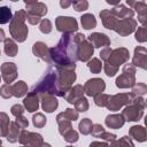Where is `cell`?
<instances>
[{
  "label": "cell",
  "instance_id": "cell-1",
  "mask_svg": "<svg viewBox=\"0 0 147 147\" xmlns=\"http://www.w3.org/2000/svg\"><path fill=\"white\" fill-rule=\"evenodd\" d=\"M49 59L61 68H76L77 42L72 33H63L59 44L49 48Z\"/></svg>",
  "mask_w": 147,
  "mask_h": 147
},
{
  "label": "cell",
  "instance_id": "cell-2",
  "mask_svg": "<svg viewBox=\"0 0 147 147\" xmlns=\"http://www.w3.org/2000/svg\"><path fill=\"white\" fill-rule=\"evenodd\" d=\"M57 79H59V71L57 68L49 67L47 71L45 72L44 77L32 87L31 92L38 94V95H59V86H57Z\"/></svg>",
  "mask_w": 147,
  "mask_h": 147
},
{
  "label": "cell",
  "instance_id": "cell-3",
  "mask_svg": "<svg viewBox=\"0 0 147 147\" xmlns=\"http://www.w3.org/2000/svg\"><path fill=\"white\" fill-rule=\"evenodd\" d=\"M25 20H26L25 10H17L10 21V25H9L10 34L18 42H23L28 36V28L24 23Z\"/></svg>",
  "mask_w": 147,
  "mask_h": 147
},
{
  "label": "cell",
  "instance_id": "cell-4",
  "mask_svg": "<svg viewBox=\"0 0 147 147\" xmlns=\"http://www.w3.org/2000/svg\"><path fill=\"white\" fill-rule=\"evenodd\" d=\"M129 51L126 48H117V49H114L111 51L109 57L107 61H105V71H106V75L109 76V77H113L115 76V74L117 72L118 70V67L126 62L129 60Z\"/></svg>",
  "mask_w": 147,
  "mask_h": 147
},
{
  "label": "cell",
  "instance_id": "cell-5",
  "mask_svg": "<svg viewBox=\"0 0 147 147\" xmlns=\"http://www.w3.org/2000/svg\"><path fill=\"white\" fill-rule=\"evenodd\" d=\"M56 68L59 71V79H57L59 96H64V94L71 88L74 82L76 80L75 68H61V67H56Z\"/></svg>",
  "mask_w": 147,
  "mask_h": 147
},
{
  "label": "cell",
  "instance_id": "cell-6",
  "mask_svg": "<svg viewBox=\"0 0 147 147\" xmlns=\"http://www.w3.org/2000/svg\"><path fill=\"white\" fill-rule=\"evenodd\" d=\"M145 109V101L140 96H134L132 103L127 105L122 111V116L125 121H138L141 118Z\"/></svg>",
  "mask_w": 147,
  "mask_h": 147
},
{
  "label": "cell",
  "instance_id": "cell-7",
  "mask_svg": "<svg viewBox=\"0 0 147 147\" xmlns=\"http://www.w3.org/2000/svg\"><path fill=\"white\" fill-rule=\"evenodd\" d=\"M75 40L77 42V60L83 62L88 61L93 55L94 47L82 33H77L75 36Z\"/></svg>",
  "mask_w": 147,
  "mask_h": 147
},
{
  "label": "cell",
  "instance_id": "cell-8",
  "mask_svg": "<svg viewBox=\"0 0 147 147\" xmlns=\"http://www.w3.org/2000/svg\"><path fill=\"white\" fill-rule=\"evenodd\" d=\"M134 99V95L132 93H121L116 95H109L108 102H107V108L113 111L119 110L124 105H130L132 103Z\"/></svg>",
  "mask_w": 147,
  "mask_h": 147
},
{
  "label": "cell",
  "instance_id": "cell-9",
  "mask_svg": "<svg viewBox=\"0 0 147 147\" xmlns=\"http://www.w3.org/2000/svg\"><path fill=\"white\" fill-rule=\"evenodd\" d=\"M134 74L136 69L132 64H125L123 67V72L119 77L116 79V86L119 88H126V87H132L136 84L134 79Z\"/></svg>",
  "mask_w": 147,
  "mask_h": 147
},
{
  "label": "cell",
  "instance_id": "cell-10",
  "mask_svg": "<svg viewBox=\"0 0 147 147\" xmlns=\"http://www.w3.org/2000/svg\"><path fill=\"white\" fill-rule=\"evenodd\" d=\"M55 25L56 29L63 33H72L78 29L77 21L74 17H69V16H59L55 20Z\"/></svg>",
  "mask_w": 147,
  "mask_h": 147
},
{
  "label": "cell",
  "instance_id": "cell-11",
  "mask_svg": "<svg viewBox=\"0 0 147 147\" xmlns=\"http://www.w3.org/2000/svg\"><path fill=\"white\" fill-rule=\"evenodd\" d=\"M84 88V92L90 95V96H96L99 94H101L105 88H106V84L103 82V79L101 78H92V79H88L85 85L83 86Z\"/></svg>",
  "mask_w": 147,
  "mask_h": 147
},
{
  "label": "cell",
  "instance_id": "cell-12",
  "mask_svg": "<svg viewBox=\"0 0 147 147\" xmlns=\"http://www.w3.org/2000/svg\"><path fill=\"white\" fill-rule=\"evenodd\" d=\"M136 26H137V22L133 18H124V20H118L116 28L114 30L121 36H127L131 32H133Z\"/></svg>",
  "mask_w": 147,
  "mask_h": 147
},
{
  "label": "cell",
  "instance_id": "cell-13",
  "mask_svg": "<svg viewBox=\"0 0 147 147\" xmlns=\"http://www.w3.org/2000/svg\"><path fill=\"white\" fill-rule=\"evenodd\" d=\"M1 74L6 84H10L17 77V68L13 62H5L1 65Z\"/></svg>",
  "mask_w": 147,
  "mask_h": 147
},
{
  "label": "cell",
  "instance_id": "cell-14",
  "mask_svg": "<svg viewBox=\"0 0 147 147\" xmlns=\"http://www.w3.org/2000/svg\"><path fill=\"white\" fill-rule=\"evenodd\" d=\"M87 40L92 44L93 47H102V46L109 47L110 46V39L103 33H99V32L91 33Z\"/></svg>",
  "mask_w": 147,
  "mask_h": 147
},
{
  "label": "cell",
  "instance_id": "cell-15",
  "mask_svg": "<svg viewBox=\"0 0 147 147\" xmlns=\"http://www.w3.org/2000/svg\"><path fill=\"white\" fill-rule=\"evenodd\" d=\"M47 13V7L42 2H26V14L41 17Z\"/></svg>",
  "mask_w": 147,
  "mask_h": 147
},
{
  "label": "cell",
  "instance_id": "cell-16",
  "mask_svg": "<svg viewBox=\"0 0 147 147\" xmlns=\"http://www.w3.org/2000/svg\"><path fill=\"white\" fill-rule=\"evenodd\" d=\"M23 105H24L25 109L29 113H33V111L38 110V107H39V95L33 93V92H29L28 95L23 100Z\"/></svg>",
  "mask_w": 147,
  "mask_h": 147
},
{
  "label": "cell",
  "instance_id": "cell-17",
  "mask_svg": "<svg viewBox=\"0 0 147 147\" xmlns=\"http://www.w3.org/2000/svg\"><path fill=\"white\" fill-rule=\"evenodd\" d=\"M32 52H33V54L37 57H40L41 60H44L46 62H51V59H49V48L47 47L46 44H44L41 41L36 42L33 45V47H32Z\"/></svg>",
  "mask_w": 147,
  "mask_h": 147
},
{
  "label": "cell",
  "instance_id": "cell-18",
  "mask_svg": "<svg viewBox=\"0 0 147 147\" xmlns=\"http://www.w3.org/2000/svg\"><path fill=\"white\" fill-rule=\"evenodd\" d=\"M100 17L102 20V24L105 25V28L107 29H110V30H114L116 28V24L118 22L117 17L108 9H105L100 13Z\"/></svg>",
  "mask_w": 147,
  "mask_h": 147
},
{
  "label": "cell",
  "instance_id": "cell-19",
  "mask_svg": "<svg viewBox=\"0 0 147 147\" xmlns=\"http://www.w3.org/2000/svg\"><path fill=\"white\" fill-rule=\"evenodd\" d=\"M146 63H147L146 49L144 47H137L134 49V56L132 60V65H138L142 69H146Z\"/></svg>",
  "mask_w": 147,
  "mask_h": 147
},
{
  "label": "cell",
  "instance_id": "cell-20",
  "mask_svg": "<svg viewBox=\"0 0 147 147\" xmlns=\"http://www.w3.org/2000/svg\"><path fill=\"white\" fill-rule=\"evenodd\" d=\"M84 94V88L82 85H76L74 87H71L65 94H64V99L70 102V103H75L79 98H82Z\"/></svg>",
  "mask_w": 147,
  "mask_h": 147
},
{
  "label": "cell",
  "instance_id": "cell-21",
  "mask_svg": "<svg viewBox=\"0 0 147 147\" xmlns=\"http://www.w3.org/2000/svg\"><path fill=\"white\" fill-rule=\"evenodd\" d=\"M57 99L54 95H44L41 96V107L46 113H53L57 108Z\"/></svg>",
  "mask_w": 147,
  "mask_h": 147
},
{
  "label": "cell",
  "instance_id": "cell-22",
  "mask_svg": "<svg viewBox=\"0 0 147 147\" xmlns=\"http://www.w3.org/2000/svg\"><path fill=\"white\" fill-rule=\"evenodd\" d=\"M125 119L122 114H113L106 117V125L110 129H119L124 125Z\"/></svg>",
  "mask_w": 147,
  "mask_h": 147
},
{
  "label": "cell",
  "instance_id": "cell-23",
  "mask_svg": "<svg viewBox=\"0 0 147 147\" xmlns=\"http://www.w3.org/2000/svg\"><path fill=\"white\" fill-rule=\"evenodd\" d=\"M117 18L119 17V18H122V20H124V18H132V16H133V10H131V9H127L126 7H124L123 5H117L116 7H114V9H111L110 10Z\"/></svg>",
  "mask_w": 147,
  "mask_h": 147
},
{
  "label": "cell",
  "instance_id": "cell-24",
  "mask_svg": "<svg viewBox=\"0 0 147 147\" xmlns=\"http://www.w3.org/2000/svg\"><path fill=\"white\" fill-rule=\"evenodd\" d=\"M130 136L133 137L136 140L142 142L146 140V130L144 126H140V125H136V126H132L129 131Z\"/></svg>",
  "mask_w": 147,
  "mask_h": 147
},
{
  "label": "cell",
  "instance_id": "cell-25",
  "mask_svg": "<svg viewBox=\"0 0 147 147\" xmlns=\"http://www.w3.org/2000/svg\"><path fill=\"white\" fill-rule=\"evenodd\" d=\"M25 93H28V86L23 80H20L14 85H11V94L14 96L20 98V96H23Z\"/></svg>",
  "mask_w": 147,
  "mask_h": 147
},
{
  "label": "cell",
  "instance_id": "cell-26",
  "mask_svg": "<svg viewBox=\"0 0 147 147\" xmlns=\"http://www.w3.org/2000/svg\"><path fill=\"white\" fill-rule=\"evenodd\" d=\"M56 119H57V123H59L60 133H61L62 136H63L65 132H68V131H70V130L72 129V126H71V121L67 119V118H65V117L62 115V113L57 115Z\"/></svg>",
  "mask_w": 147,
  "mask_h": 147
},
{
  "label": "cell",
  "instance_id": "cell-27",
  "mask_svg": "<svg viewBox=\"0 0 147 147\" xmlns=\"http://www.w3.org/2000/svg\"><path fill=\"white\" fill-rule=\"evenodd\" d=\"M20 127L17 126V124L15 122L10 123V126L8 129V133H7V140L9 142H16L18 140L20 137Z\"/></svg>",
  "mask_w": 147,
  "mask_h": 147
},
{
  "label": "cell",
  "instance_id": "cell-28",
  "mask_svg": "<svg viewBox=\"0 0 147 147\" xmlns=\"http://www.w3.org/2000/svg\"><path fill=\"white\" fill-rule=\"evenodd\" d=\"M10 122L9 117L5 113H0V137H7Z\"/></svg>",
  "mask_w": 147,
  "mask_h": 147
},
{
  "label": "cell",
  "instance_id": "cell-29",
  "mask_svg": "<svg viewBox=\"0 0 147 147\" xmlns=\"http://www.w3.org/2000/svg\"><path fill=\"white\" fill-rule=\"evenodd\" d=\"M80 21H82L83 28L86 29V30L93 29L96 25V20L94 17V15H92V14H85V15H83L80 17Z\"/></svg>",
  "mask_w": 147,
  "mask_h": 147
},
{
  "label": "cell",
  "instance_id": "cell-30",
  "mask_svg": "<svg viewBox=\"0 0 147 147\" xmlns=\"http://www.w3.org/2000/svg\"><path fill=\"white\" fill-rule=\"evenodd\" d=\"M5 53L8 56H15L17 54V46L15 41L10 38H6L5 40Z\"/></svg>",
  "mask_w": 147,
  "mask_h": 147
},
{
  "label": "cell",
  "instance_id": "cell-31",
  "mask_svg": "<svg viewBox=\"0 0 147 147\" xmlns=\"http://www.w3.org/2000/svg\"><path fill=\"white\" fill-rule=\"evenodd\" d=\"M11 18H13V16H11L10 8L7 6L0 7V24H6V23L10 22Z\"/></svg>",
  "mask_w": 147,
  "mask_h": 147
},
{
  "label": "cell",
  "instance_id": "cell-32",
  "mask_svg": "<svg viewBox=\"0 0 147 147\" xmlns=\"http://www.w3.org/2000/svg\"><path fill=\"white\" fill-rule=\"evenodd\" d=\"M109 147H134V145L129 137H123L119 140L113 141Z\"/></svg>",
  "mask_w": 147,
  "mask_h": 147
},
{
  "label": "cell",
  "instance_id": "cell-33",
  "mask_svg": "<svg viewBox=\"0 0 147 147\" xmlns=\"http://www.w3.org/2000/svg\"><path fill=\"white\" fill-rule=\"evenodd\" d=\"M92 126H93V124H92L91 119L84 118V119L79 123V126H78V127H79L80 133H83V134H90L91 131H92Z\"/></svg>",
  "mask_w": 147,
  "mask_h": 147
},
{
  "label": "cell",
  "instance_id": "cell-34",
  "mask_svg": "<svg viewBox=\"0 0 147 147\" xmlns=\"http://www.w3.org/2000/svg\"><path fill=\"white\" fill-rule=\"evenodd\" d=\"M87 67H88V69L93 72V74H99L100 71H101V68H102V63L100 62V60L99 59H92L91 61H88V63H87Z\"/></svg>",
  "mask_w": 147,
  "mask_h": 147
},
{
  "label": "cell",
  "instance_id": "cell-35",
  "mask_svg": "<svg viewBox=\"0 0 147 147\" xmlns=\"http://www.w3.org/2000/svg\"><path fill=\"white\" fill-rule=\"evenodd\" d=\"M74 105L76 107V110H78V111H86L88 109V102H87L86 98H84V96L79 98Z\"/></svg>",
  "mask_w": 147,
  "mask_h": 147
},
{
  "label": "cell",
  "instance_id": "cell-36",
  "mask_svg": "<svg viewBox=\"0 0 147 147\" xmlns=\"http://www.w3.org/2000/svg\"><path fill=\"white\" fill-rule=\"evenodd\" d=\"M108 99H109V95L108 94L101 93V94L94 96V102L99 107H106L107 106V102H108Z\"/></svg>",
  "mask_w": 147,
  "mask_h": 147
},
{
  "label": "cell",
  "instance_id": "cell-37",
  "mask_svg": "<svg viewBox=\"0 0 147 147\" xmlns=\"http://www.w3.org/2000/svg\"><path fill=\"white\" fill-rule=\"evenodd\" d=\"M146 91H147L146 85H145L144 83H138V85H136V86L132 88V92H131V93H132L134 96H139V95L145 94Z\"/></svg>",
  "mask_w": 147,
  "mask_h": 147
},
{
  "label": "cell",
  "instance_id": "cell-38",
  "mask_svg": "<svg viewBox=\"0 0 147 147\" xmlns=\"http://www.w3.org/2000/svg\"><path fill=\"white\" fill-rule=\"evenodd\" d=\"M39 29H40V31L42 33H49L52 31V23H51V21L49 20H46V18L41 20L40 21Z\"/></svg>",
  "mask_w": 147,
  "mask_h": 147
},
{
  "label": "cell",
  "instance_id": "cell-39",
  "mask_svg": "<svg viewBox=\"0 0 147 147\" xmlns=\"http://www.w3.org/2000/svg\"><path fill=\"white\" fill-rule=\"evenodd\" d=\"M62 115H63L67 119H69V121H76V119L78 118V111L75 110V109H71V108L65 109V110L62 113Z\"/></svg>",
  "mask_w": 147,
  "mask_h": 147
},
{
  "label": "cell",
  "instance_id": "cell-40",
  "mask_svg": "<svg viewBox=\"0 0 147 147\" xmlns=\"http://www.w3.org/2000/svg\"><path fill=\"white\" fill-rule=\"evenodd\" d=\"M45 124H46V118L42 114L39 113V114L33 116V125L36 127H42Z\"/></svg>",
  "mask_w": 147,
  "mask_h": 147
},
{
  "label": "cell",
  "instance_id": "cell-41",
  "mask_svg": "<svg viewBox=\"0 0 147 147\" xmlns=\"http://www.w3.org/2000/svg\"><path fill=\"white\" fill-rule=\"evenodd\" d=\"M63 137H64V140L68 141V142H76L78 140V133L75 130H72V129L70 131L65 132L63 134Z\"/></svg>",
  "mask_w": 147,
  "mask_h": 147
},
{
  "label": "cell",
  "instance_id": "cell-42",
  "mask_svg": "<svg viewBox=\"0 0 147 147\" xmlns=\"http://www.w3.org/2000/svg\"><path fill=\"white\" fill-rule=\"evenodd\" d=\"M0 94H1V96L5 98V99H8V98L13 96V94H11V85H10V84H5V85H2L1 88H0Z\"/></svg>",
  "mask_w": 147,
  "mask_h": 147
},
{
  "label": "cell",
  "instance_id": "cell-43",
  "mask_svg": "<svg viewBox=\"0 0 147 147\" xmlns=\"http://www.w3.org/2000/svg\"><path fill=\"white\" fill-rule=\"evenodd\" d=\"M105 131H106V130H105L100 124H93L91 133H92L95 138H100V137L103 134V132H105Z\"/></svg>",
  "mask_w": 147,
  "mask_h": 147
},
{
  "label": "cell",
  "instance_id": "cell-44",
  "mask_svg": "<svg viewBox=\"0 0 147 147\" xmlns=\"http://www.w3.org/2000/svg\"><path fill=\"white\" fill-rule=\"evenodd\" d=\"M71 5H72V7H74L77 11L85 10V9H87V7H88V2H87V1H74V2H71Z\"/></svg>",
  "mask_w": 147,
  "mask_h": 147
},
{
  "label": "cell",
  "instance_id": "cell-45",
  "mask_svg": "<svg viewBox=\"0 0 147 147\" xmlns=\"http://www.w3.org/2000/svg\"><path fill=\"white\" fill-rule=\"evenodd\" d=\"M136 39L140 42L146 41V29H145V26L138 28V31L136 32Z\"/></svg>",
  "mask_w": 147,
  "mask_h": 147
},
{
  "label": "cell",
  "instance_id": "cell-46",
  "mask_svg": "<svg viewBox=\"0 0 147 147\" xmlns=\"http://www.w3.org/2000/svg\"><path fill=\"white\" fill-rule=\"evenodd\" d=\"M23 113H24V107L23 106H21V105H14L11 107V114L15 117L23 116Z\"/></svg>",
  "mask_w": 147,
  "mask_h": 147
},
{
  "label": "cell",
  "instance_id": "cell-47",
  "mask_svg": "<svg viewBox=\"0 0 147 147\" xmlns=\"http://www.w3.org/2000/svg\"><path fill=\"white\" fill-rule=\"evenodd\" d=\"M15 123L17 124V126L20 127V129H25L26 126H28V124H29V122H28V119L24 117V116H20V117H16V121H15Z\"/></svg>",
  "mask_w": 147,
  "mask_h": 147
},
{
  "label": "cell",
  "instance_id": "cell-48",
  "mask_svg": "<svg viewBox=\"0 0 147 147\" xmlns=\"http://www.w3.org/2000/svg\"><path fill=\"white\" fill-rule=\"evenodd\" d=\"M100 138H101V139H103V140H106V141H110V142H113V141H115V140H116V134L105 131V132H103V134H102Z\"/></svg>",
  "mask_w": 147,
  "mask_h": 147
},
{
  "label": "cell",
  "instance_id": "cell-49",
  "mask_svg": "<svg viewBox=\"0 0 147 147\" xmlns=\"http://www.w3.org/2000/svg\"><path fill=\"white\" fill-rule=\"evenodd\" d=\"M110 53H111L110 47H106V48H103V49L100 52V57H101V60L107 61L108 57H109V55H110Z\"/></svg>",
  "mask_w": 147,
  "mask_h": 147
},
{
  "label": "cell",
  "instance_id": "cell-50",
  "mask_svg": "<svg viewBox=\"0 0 147 147\" xmlns=\"http://www.w3.org/2000/svg\"><path fill=\"white\" fill-rule=\"evenodd\" d=\"M25 13H26V11H25ZM26 20H28V22H29L30 24H32V25H34V24H37V23L40 22V17H37V16H34V15H30V14H26Z\"/></svg>",
  "mask_w": 147,
  "mask_h": 147
},
{
  "label": "cell",
  "instance_id": "cell-51",
  "mask_svg": "<svg viewBox=\"0 0 147 147\" xmlns=\"http://www.w3.org/2000/svg\"><path fill=\"white\" fill-rule=\"evenodd\" d=\"M90 147H109L106 142H100V141H93L90 144Z\"/></svg>",
  "mask_w": 147,
  "mask_h": 147
},
{
  "label": "cell",
  "instance_id": "cell-52",
  "mask_svg": "<svg viewBox=\"0 0 147 147\" xmlns=\"http://www.w3.org/2000/svg\"><path fill=\"white\" fill-rule=\"evenodd\" d=\"M60 5H61V7H68V6L71 5V2L70 1H61Z\"/></svg>",
  "mask_w": 147,
  "mask_h": 147
},
{
  "label": "cell",
  "instance_id": "cell-53",
  "mask_svg": "<svg viewBox=\"0 0 147 147\" xmlns=\"http://www.w3.org/2000/svg\"><path fill=\"white\" fill-rule=\"evenodd\" d=\"M6 38H5V32L2 29H0V41H3Z\"/></svg>",
  "mask_w": 147,
  "mask_h": 147
},
{
  "label": "cell",
  "instance_id": "cell-54",
  "mask_svg": "<svg viewBox=\"0 0 147 147\" xmlns=\"http://www.w3.org/2000/svg\"><path fill=\"white\" fill-rule=\"evenodd\" d=\"M67 147H74V146H67Z\"/></svg>",
  "mask_w": 147,
  "mask_h": 147
},
{
  "label": "cell",
  "instance_id": "cell-55",
  "mask_svg": "<svg viewBox=\"0 0 147 147\" xmlns=\"http://www.w3.org/2000/svg\"><path fill=\"white\" fill-rule=\"evenodd\" d=\"M0 79H1V78H0Z\"/></svg>",
  "mask_w": 147,
  "mask_h": 147
}]
</instances>
